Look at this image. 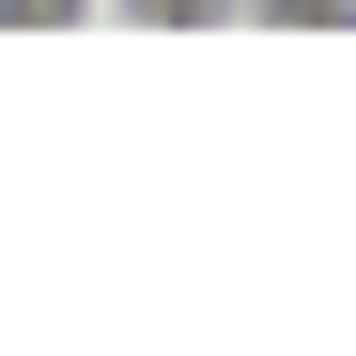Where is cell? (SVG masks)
Instances as JSON below:
<instances>
[{
	"instance_id": "obj_2",
	"label": "cell",
	"mask_w": 356,
	"mask_h": 356,
	"mask_svg": "<svg viewBox=\"0 0 356 356\" xmlns=\"http://www.w3.org/2000/svg\"><path fill=\"white\" fill-rule=\"evenodd\" d=\"M108 31H232V0H108Z\"/></svg>"
},
{
	"instance_id": "obj_1",
	"label": "cell",
	"mask_w": 356,
	"mask_h": 356,
	"mask_svg": "<svg viewBox=\"0 0 356 356\" xmlns=\"http://www.w3.org/2000/svg\"><path fill=\"white\" fill-rule=\"evenodd\" d=\"M232 31H356V0H232Z\"/></svg>"
},
{
	"instance_id": "obj_3",
	"label": "cell",
	"mask_w": 356,
	"mask_h": 356,
	"mask_svg": "<svg viewBox=\"0 0 356 356\" xmlns=\"http://www.w3.org/2000/svg\"><path fill=\"white\" fill-rule=\"evenodd\" d=\"M0 31H108V0H0Z\"/></svg>"
}]
</instances>
